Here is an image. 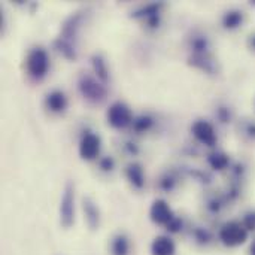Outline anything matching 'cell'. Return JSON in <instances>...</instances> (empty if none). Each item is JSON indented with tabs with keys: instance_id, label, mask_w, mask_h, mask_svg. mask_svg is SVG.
Here are the masks:
<instances>
[{
	"instance_id": "23",
	"label": "cell",
	"mask_w": 255,
	"mask_h": 255,
	"mask_svg": "<svg viewBox=\"0 0 255 255\" xmlns=\"http://www.w3.org/2000/svg\"><path fill=\"white\" fill-rule=\"evenodd\" d=\"M178 185V179L172 175V173H164L160 179H158V187L161 191L164 193H172Z\"/></svg>"
},
{
	"instance_id": "25",
	"label": "cell",
	"mask_w": 255,
	"mask_h": 255,
	"mask_svg": "<svg viewBox=\"0 0 255 255\" xmlns=\"http://www.w3.org/2000/svg\"><path fill=\"white\" fill-rule=\"evenodd\" d=\"M241 221H242L244 227H245L250 233H255V209L248 211V212L244 215V218H242Z\"/></svg>"
},
{
	"instance_id": "24",
	"label": "cell",
	"mask_w": 255,
	"mask_h": 255,
	"mask_svg": "<svg viewBox=\"0 0 255 255\" xmlns=\"http://www.w3.org/2000/svg\"><path fill=\"white\" fill-rule=\"evenodd\" d=\"M215 115H217V118H218L221 123H224V124H229V123L233 120V111H232L229 106H220V108L215 111Z\"/></svg>"
},
{
	"instance_id": "26",
	"label": "cell",
	"mask_w": 255,
	"mask_h": 255,
	"mask_svg": "<svg viewBox=\"0 0 255 255\" xmlns=\"http://www.w3.org/2000/svg\"><path fill=\"white\" fill-rule=\"evenodd\" d=\"M182 229H184V221H182V218L178 217V215H175L173 220L166 226V230L170 232V233H179Z\"/></svg>"
},
{
	"instance_id": "4",
	"label": "cell",
	"mask_w": 255,
	"mask_h": 255,
	"mask_svg": "<svg viewBox=\"0 0 255 255\" xmlns=\"http://www.w3.org/2000/svg\"><path fill=\"white\" fill-rule=\"evenodd\" d=\"M108 124L115 130H124L127 127H131V123L134 120V115L128 105L124 102H114L106 112Z\"/></svg>"
},
{
	"instance_id": "7",
	"label": "cell",
	"mask_w": 255,
	"mask_h": 255,
	"mask_svg": "<svg viewBox=\"0 0 255 255\" xmlns=\"http://www.w3.org/2000/svg\"><path fill=\"white\" fill-rule=\"evenodd\" d=\"M191 133L196 137V140L208 148H215L217 142H218V136H217V130L215 126L211 121L206 120H197L193 123L191 126Z\"/></svg>"
},
{
	"instance_id": "29",
	"label": "cell",
	"mask_w": 255,
	"mask_h": 255,
	"mask_svg": "<svg viewBox=\"0 0 255 255\" xmlns=\"http://www.w3.org/2000/svg\"><path fill=\"white\" fill-rule=\"evenodd\" d=\"M250 255H255V239H253L251 245H250V251H248Z\"/></svg>"
},
{
	"instance_id": "15",
	"label": "cell",
	"mask_w": 255,
	"mask_h": 255,
	"mask_svg": "<svg viewBox=\"0 0 255 255\" xmlns=\"http://www.w3.org/2000/svg\"><path fill=\"white\" fill-rule=\"evenodd\" d=\"M190 51H193V55H211L212 42L206 34H193L190 37Z\"/></svg>"
},
{
	"instance_id": "27",
	"label": "cell",
	"mask_w": 255,
	"mask_h": 255,
	"mask_svg": "<svg viewBox=\"0 0 255 255\" xmlns=\"http://www.w3.org/2000/svg\"><path fill=\"white\" fill-rule=\"evenodd\" d=\"M123 151H124V154H127V155H130V157H136V155L139 154V146H137L134 142L127 140V142H124V145H123Z\"/></svg>"
},
{
	"instance_id": "21",
	"label": "cell",
	"mask_w": 255,
	"mask_h": 255,
	"mask_svg": "<svg viewBox=\"0 0 255 255\" xmlns=\"http://www.w3.org/2000/svg\"><path fill=\"white\" fill-rule=\"evenodd\" d=\"M238 130L239 134L242 136V139L255 143V120H242L238 124Z\"/></svg>"
},
{
	"instance_id": "22",
	"label": "cell",
	"mask_w": 255,
	"mask_h": 255,
	"mask_svg": "<svg viewBox=\"0 0 255 255\" xmlns=\"http://www.w3.org/2000/svg\"><path fill=\"white\" fill-rule=\"evenodd\" d=\"M97 167H99L100 172L111 175L117 169V161H115V158L112 155H103V157H100L97 160Z\"/></svg>"
},
{
	"instance_id": "16",
	"label": "cell",
	"mask_w": 255,
	"mask_h": 255,
	"mask_svg": "<svg viewBox=\"0 0 255 255\" xmlns=\"http://www.w3.org/2000/svg\"><path fill=\"white\" fill-rule=\"evenodd\" d=\"M176 245L169 236H157L151 244V255H175Z\"/></svg>"
},
{
	"instance_id": "12",
	"label": "cell",
	"mask_w": 255,
	"mask_h": 255,
	"mask_svg": "<svg viewBox=\"0 0 255 255\" xmlns=\"http://www.w3.org/2000/svg\"><path fill=\"white\" fill-rule=\"evenodd\" d=\"M109 253L111 255H131L130 238L123 232L115 233L109 241Z\"/></svg>"
},
{
	"instance_id": "8",
	"label": "cell",
	"mask_w": 255,
	"mask_h": 255,
	"mask_svg": "<svg viewBox=\"0 0 255 255\" xmlns=\"http://www.w3.org/2000/svg\"><path fill=\"white\" fill-rule=\"evenodd\" d=\"M176 214L172 211V208L169 206V203L164 199H157L152 202L151 208H149V220L157 224V226H163L166 227L175 217Z\"/></svg>"
},
{
	"instance_id": "2",
	"label": "cell",
	"mask_w": 255,
	"mask_h": 255,
	"mask_svg": "<svg viewBox=\"0 0 255 255\" xmlns=\"http://www.w3.org/2000/svg\"><path fill=\"white\" fill-rule=\"evenodd\" d=\"M217 238L224 247L238 248V247L247 244V241L250 238V232L244 227L242 221L232 220V221H227L226 224L221 226Z\"/></svg>"
},
{
	"instance_id": "20",
	"label": "cell",
	"mask_w": 255,
	"mask_h": 255,
	"mask_svg": "<svg viewBox=\"0 0 255 255\" xmlns=\"http://www.w3.org/2000/svg\"><path fill=\"white\" fill-rule=\"evenodd\" d=\"M154 126V118L148 114H140L137 117H134L133 123H131V130L137 134L149 131Z\"/></svg>"
},
{
	"instance_id": "13",
	"label": "cell",
	"mask_w": 255,
	"mask_h": 255,
	"mask_svg": "<svg viewBox=\"0 0 255 255\" xmlns=\"http://www.w3.org/2000/svg\"><path fill=\"white\" fill-rule=\"evenodd\" d=\"M124 175L127 178V181L131 184L133 188L136 190H142L145 187V172H143V167L136 163V161H131L126 166L124 169Z\"/></svg>"
},
{
	"instance_id": "10",
	"label": "cell",
	"mask_w": 255,
	"mask_h": 255,
	"mask_svg": "<svg viewBox=\"0 0 255 255\" xmlns=\"http://www.w3.org/2000/svg\"><path fill=\"white\" fill-rule=\"evenodd\" d=\"M190 236H191L193 244L200 248H208L218 239L214 235V232L205 226H193L190 229Z\"/></svg>"
},
{
	"instance_id": "19",
	"label": "cell",
	"mask_w": 255,
	"mask_h": 255,
	"mask_svg": "<svg viewBox=\"0 0 255 255\" xmlns=\"http://www.w3.org/2000/svg\"><path fill=\"white\" fill-rule=\"evenodd\" d=\"M91 63H93V69H94V75L103 84H108L109 82V67H108L106 60L103 58V55L102 54H94L93 58H91Z\"/></svg>"
},
{
	"instance_id": "17",
	"label": "cell",
	"mask_w": 255,
	"mask_h": 255,
	"mask_svg": "<svg viewBox=\"0 0 255 255\" xmlns=\"http://www.w3.org/2000/svg\"><path fill=\"white\" fill-rule=\"evenodd\" d=\"M208 164L212 170H217V172H224V170H229L230 166H232V161H230V155H227L226 152L223 151H212L209 155H208Z\"/></svg>"
},
{
	"instance_id": "5",
	"label": "cell",
	"mask_w": 255,
	"mask_h": 255,
	"mask_svg": "<svg viewBox=\"0 0 255 255\" xmlns=\"http://www.w3.org/2000/svg\"><path fill=\"white\" fill-rule=\"evenodd\" d=\"M102 151V137L94 131H85L78 143L79 157L85 161H97Z\"/></svg>"
},
{
	"instance_id": "14",
	"label": "cell",
	"mask_w": 255,
	"mask_h": 255,
	"mask_svg": "<svg viewBox=\"0 0 255 255\" xmlns=\"http://www.w3.org/2000/svg\"><path fill=\"white\" fill-rule=\"evenodd\" d=\"M245 12L241 10V9H229L223 18H221V25L229 30V31H233V30H238L241 28L244 24H245Z\"/></svg>"
},
{
	"instance_id": "3",
	"label": "cell",
	"mask_w": 255,
	"mask_h": 255,
	"mask_svg": "<svg viewBox=\"0 0 255 255\" xmlns=\"http://www.w3.org/2000/svg\"><path fill=\"white\" fill-rule=\"evenodd\" d=\"M25 70L30 78L34 81H40L48 75L49 70V55L45 48L34 46L28 51L25 58Z\"/></svg>"
},
{
	"instance_id": "11",
	"label": "cell",
	"mask_w": 255,
	"mask_h": 255,
	"mask_svg": "<svg viewBox=\"0 0 255 255\" xmlns=\"http://www.w3.org/2000/svg\"><path fill=\"white\" fill-rule=\"evenodd\" d=\"M82 209H84V220L90 230L96 232L100 227V211L96 205V202L90 197L82 199Z\"/></svg>"
},
{
	"instance_id": "28",
	"label": "cell",
	"mask_w": 255,
	"mask_h": 255,
	"mask_svg": "<svg viewBox=\"0 0 255 255\" xmlns=\"http://www.w3.org/2000/svg\"><path fill=\"white\" fill-rule=\"evenodd\" d=\"M248 46H250L251 51H254L255 52V31L254 33H251L250 37H248Z\"/></svg>"
},
{
	"instance_id": "9",
	"label": "cell",
	"mask_w": 255,
	"mask_h": 255,
	"mask_svg": "<svg viewBox=\"0 0 255 255\" xmlns=\"http://www.w3.org/2000/svg\"><path fill=\"white\" fill-rule=\"evenodd\" d=\"M69 106V99L63 90H51L45 97V108L51 114H63Z\"/></svg>"
},
{
	"instance_id": "1",
	"label": "cell",
	"mask_w": 255,
	"mask_h": 255,
	"mask_svg": "<svg viewBox=\"0 0 255 255\" xmlns=\"http://www.w3.org/2000/svg\"><path fill=\"white\" fill-rule=\"evenodd\" d=\"M78 90L81 96L94 105H100L108 97L106 84H103L96 75L91 73H82L78 79Z\"/></svg>"
},
{
	"instance_id": "18",
	"label": "cell",
	"mask_w": 255,
	"mask_h": 255,
	"mask_svg": "<svg viewBox=\"0 0 255 255\" xmlns=\"http://www.w3.org/2000/svg\"><path fill=\"white\" fill-rule=\"evenodd\" d=\"M227 205H229V202L224 197V194H214L205 202V209L209 215L217 217V215L223 214V211L226 209Z\"/></svg>"
},
{
	"instance_id": "6",
	"label": "cell",
	"mask_w": 255,
	"mask_h": 255,
	"mask_svg": "<svg viewBox=\"0 0 255 255\" xmlns=\"http://www.w3.org/2000/svg\"><path fill=\"white\" fill-rule=\"evenodd\" d=\"M60 224L70 229L75 224V184L67 182L60 202Z\"/></svg>"
}]
</instances>
